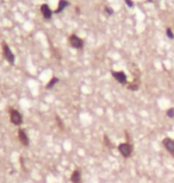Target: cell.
Here are the masks:
<instances>
[{
    "label": "cell",
    "instance_id": "7a4b0ae2",
    "mask_svg": "<svg viewBox=\"0 0 174 183\" xmlns=\"http://www.w3.org/2000/svg\"><path fill=\"white\" fill-rule=\"evenodd\" d=\"M10 115H11V121H12V124H14V125H21V124H22V121H23L22 114L19 113L18 111L11 108V110H10Z\"/></svg>",
    "mask_w": 174,
    "mask_h": 183
},
{
    "label": "cell",
    "instance_id": "8fae6325",
    "mask_svg": "<svg viewBox=\"0 0 174 183\" xmlns=\"http://www.w3.org/2000/svg\"><path fill=\"white\" fill-rule=\"evenodd\" d=\"M57 82H59V79H57V78H53L50 81H49V83H48L47 84V88L48 89H50V88H53L54 87V86L57 83Z\"/></svg>",
    "mask_w": 174,
    "mask_h": 183
},
{
    "label": "cell",
    "instance_id": "9c48e42d",
    "mask_svg": "<svg viewBox=\"0 0 174 183\" xmlns=\"http://www.w3.org/2000/svg\"><path fill=\"white\" fill-rule=\"evenodd\" d=\"M69 4H68V1L67 0H60V3H59V6H57V8H56V13H60V12H62L63 10L68 6Z\"/></svg>",
    "mask_w": 174,
    "mask_h": 183
},
{
    "label": "cell",
    "instance_id": "52a82bcc",
    "mask_svg": "<svg viewBox=\"0 0 174 183\" xmlns=\"http://www.w3.org/2000/svg\"><path fill=\"white\" fill-rule=\"evenodd\" d=\"M41 12H42V14H43V17H44L45 19H50V18H51L53 12H51V10L49 8V6H48L47 4H43V5L41 6Z\"/></svg>",
    "mask_w": 174,
    "mask_h": 183
},
{
    "label": "cell",
    "instance_id": "ba28073f",
    "mask_svg": "<svg viewBox=\"0 0 174 183\" xmlns=\"http://www.w3.org/2000/svg\"><path fill=\"white\" fill-rule=\"evenodd\" d=\"M18 138H19V140H21V143L23 144L24 146H27V145H29V138H27L26 133H25L23 130H19V131H18Z\"/></svg>",
    "mask_w": 174,
    "mask_h": 183
},
{
    "label": "cell",
    "instance_id": "3957f363",
    "mask_svg": "<svg viewBox=\"0 0 174 183\" xmlns=\"http://www.w3.org/2000/svg\"><path fill=\"white\" fill-rule=\"evenodd\" d=\"M69 43L73 48H75V49H81V48L84 46L82 39H80V38L78 36H75V35H72L69 37Z\"/></svg>",
    "mask_w": 174,
    "mask_h": 183
},
{
    "label": "cell",
    "instance_id": "7c38bea8",
    "mask_svg": "<svg viewBox=\"0 0 174 183\" xmlns=\"http://www.w3.org/2000/svg\"><path fill=\"white\" fill-rule=\"evenodd\" d=\"M166 33H167L168 38H171V39H173V38H174V33H173V31H172V29H171V27H167Z\"/></svg>",
    "mask_w": 174,
    "mask_h": 183
},
{
    "label": "cell",
    "instance_id": "2e32d148",
    "mask_svg": "<svg viewBox=\"0 0 174 183\" xmlns=\"http://www.w3.org/2000/svg\"><path fill=\"white\" fill-rule=\"evenodd\" d=\"M125 3H127V5L129 7H132L134 6V3H132V0H125Z\"/></svg>",
    "mask_w": 174,
    "mask_h": 183
},
{
    "label": "cell",
    "instance_id": "5bb4252c",
    "mask_svg": "<svg viewBox=\"0 0 174 183\" xmlns=\"http://www.w3.org/2000/svg\"><path fill=\"white\" fill-rule=\"evenodd\" d=\"M167 117L168 118H174V108L167 110Z\"/></svg>",
    "mask_w": 174,
    "mask_h": 183
},
{
    "label": "cell",
    "instance_id": "6da1fadb",
    "mask_svg": "<svg viewBox=\"0 0 174 183\" xmlns=\"http://www.w3.org/2000/svg\"><path fill=\"white\" fill-rule=\"evenodd\" d=\"M118 150H119V152L122 153V156H124L125 158L130 157L131 153H132V146H131V144H129V143H123V144H121V145L118 146Z\"/></svg>",
    "mask_w": 174,
    "mask_h": 183
},
{
    "label": "cell",
    "instance_id": "9a60e30c",
    "mask_svg": "<svg viewBox=\"0 0 174 183\" xmlns=\"http://www.w3.org/2000/svg\"><path fill=\"white\" fill-rule=\"evenodd\" d=\"M105 11H106V13L110 14V16L113 13V10H111V7H109V6H106V7H105Z\"/></svg>",
    "mask_w": 174,
    "mask_h": 183
},
{
    "label": "cell",
    "instance_id": "30bf717a",
    "mask_svg": "<svg viewBox=\"0 0 174 183\" xmlns=\"http://www.w3.org/2000/svg\"><path fill=\"white\" fill-rule=\"evenodd\" d=\"M72 182L73 183H80L81 182V175H80V171L75 170L73 174H72V177H71Z\"/></svg>",
    "mask_w": 174,
    "mask_h": 183
},
{
    "label": "cell",
    "instance_id": "277c9868",
    "mask_svg": "<svg viewBox=\"0 0 174 183\" xmlns=\"http://www.w3.org/2000/svg\"><path fill=\"white\" fill-rule=\"evenodd\" d=\"M3 51H4V56H5V59L10 62V63H14V55L12 54V51L10 50V48L6 43L3 44Z\"/></svg>",
    "mask_w": 174,
    "mask_h": 183
},
{
    "label": "cell",
    "instance_id": "8992f818",
    "mask_svg": "<svg viewBox=\"0 0 174 183\" xmlns=\"http://www.w3.org/2000/svg\"><path fill=\"white\" fill-rule=\"evenodd\" d=\"M163 145H165L166 150L174 156V140L171 138H165L163 139Z\"/></svg>",
    "mask_w": 174,
    "mask_h": 183
},
{
    "label": "cell",
    "instance_id": "4fadbf2b",
    "mask_svg": "<svg viewBox=\"0 0 174 183\" xmlns=\"http://www.w3.org/2000/svg\"><path fill=\"white\" fill-rule=\"evenodd\" d=\"M128 87H129L130 90H136L138 88V83H131V84L128 86Z\"/></svg>",
    "mask_w": 174,
    "mask_h": 183
},
{
    "label": "cell",
    "instance_id": "5b68a950",
    "mask_svg": "<svg viewBox=\"0 0 174 183\" xmlns=\"http://www.w3.org/2000/svg\"><path fill=\"white\" fill-rule=\"evenodd\" d=\"M112 76H113V78L117 80L119 83H122V84L127 83V75H125L123 71H113V73H112Z\"/></svg>",
    "mask_w": 174,
    "mask_h": 183
}]
</instances>
